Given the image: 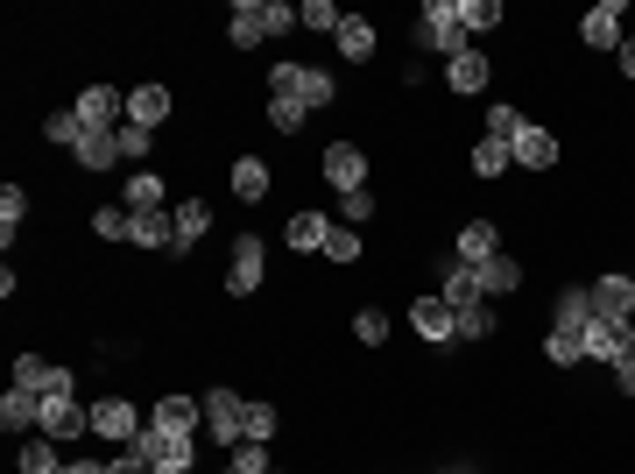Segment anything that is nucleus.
Listing matches in <instances>:
<instances>
[{
    "mask_svg": "<svg viewBox=\"0 0 635 474\" xmlns=\"http://www.w3.org/2000/svg\"><path fill=\"white\" fill-rule=\"evenodd\" d=\"M14 390H36V396H50V390H71V368H57V362H36V354H14Z\"/></svg>",
    "mask_w": 635,
    "mask_h": 474,
    "instance_id": "obj_14",
    "label": "nucleus"
},
{
    "mask_svg": "<svg viewBox=\"0 0 635 474\" xmlns=\"http://www.w3.org/2000/svg\"><path fill=\"white\" fill-rule=\"evenodd\" d=\"M494 333V305H466L459 312V340H488Z\"/></svg>",
    "mask_w": 635,
    "mask_h": 474,
    "instance_id": "obj_45",
    "label": "nucleus"
},
{
    "mask_svg": "<svg viewBox=\"0 0 635 474\" xmlns=\"http://www.w3.org/2000/svg\"><path fill=\"white\" fill-rule=\"evenodd\" d=\"M339 22L346 14L332 8V0H304V8H297V28H332V36H339Z\"/></svg>",
    "mask_w": 635,
    "mask_h": 474,
    "instance_id": "obj_41",
    "label": "nucleus"
},
{
    "mask_svg": "<svg viewBox=\"0 0 635 474\" xmlns=\"http://www.w3.org/2000/svg\"><path fill=\"white\" fill-rule=\"evenodd\" d=\"M438 298L452 305V319H459L466 305H488V298H480V276L466 270V262H445V284H438Z\"/></svg>",
    "mask_w": 635,
    "mask_h": 474,
    "instance_id": "obj_23",
    "label": "nucleus"
},
{
    "mask_svg": "<svg viewBox=\"0 0 635 474\" xmlns=\"http://www.w3.org/2000/svg\"><path fill=\"white\" fill-rule=\"evenodd\" d=\"M614 64H622V79H635V36H622V50H614Z\"/></svg>",
    "mask_w": 635,
    "mask_h": 474,
    "instance_id": "obj_52",
    "label": "nucleus"
},
{
    "mask_svg": "<svg viewBox=\"0 0 635 474\" xmlns=\"http://www.w3.org/2000/svg\"><path fill=\"white\" fill-rule=\"evenodd\" d=\"M268 128H276V135H304V107H297V99H276V93H268Z\"/></svg>",
    "mask_w": 635,
    "mask_h": 474,
    "instance_id": "obj_38",
    "label": "nucleus"
},
{
    "mask_svg": "<svg viewBox=\"0 0 635 474\" xmlns=\"http://www.w3.org/2000/svg\"><path fill=\"white\" fill-rule=\"evenodd\" d=\"M148 425H156V432H199V425H205V404H199V396H163V404L156 411H148Z\"/></svg>",
    "mask_w": 635,
    "mask_h": 474,
    "instance_id": "obj_15",
    "label": "nucleus"
},
{
    "mask_svg": "<svg viewBox=\"0 0 635 474\" xmlns=\"http://www.w3.org/2000/svg\"><path fill=\"white\" fill-rule=\"evenodd\" d=\"M332 43H339V57H346V64H368V57L382 50L374 22H360V14H346V22H339V36H332Z\"/></svg>",
    "mask_w": 635,
    "mask_h": 474,
    "instance_id": "obj_21",
    "label": "nucleus"
},
{
    "mask_svg": "<svg viewBox=\"0 0 635 474\" xmlns=\"http://www.w3.org/2000/svg\"><path fill=\"white\" fill-rule=\"evenodd\" d=\"M254 8H262V36H290V28H297L290 0H254Z\"/></svg>",
    "mask_w": 635,
    "mask_h": 474,
    "instance_id": "obj_39",
    "label": "nucleus"
},
{
    "mask_svg": "<svg viewBox=\"0 0 635 474\" xmlns=\"http://www.w3.org/2000/svg\"><path fill=\"white\" fill-rule=\"evenodd\" d=\"M170 220H177V256H184L191 241H205V234H212V205H205V199H184V205H170Z\"/></svg>",
    "mask_w": 635,
    "mask_h": 474,
    "instance_id": "obj_27",
    "label": "nucleus"
},
{
    "mask_svg": "<svg viewBox=\"0 0 635 474\" xmlns=\"http://www.w3.org/2000/svg\"><path fill=\"white\" fill-rule=\"evenodd\" d=\"M226 36H233V50L268 43V36H262V8H254V0H233V22H226Z\"/></svg>",
    "mask_w": 635,
    "mask_h": 474,
    "instance_id": "obj_29",
    "label": "nucleus"
},
{
    "mask_svg": "<svg viewBox=\"0 0 635 474\" xmlns=\"http://www.w3.org/2000/svg\"><path fill=\"white\" fill-rule=\"evenodd\" d=\"M452 14H459V28H466V36H480V28H494V22H502V0H452Z\"/></svg>",
    "mask_w": 635,
    "mask_h": 474,
    "instance_id": "obj_34",
    "label": "nucleus"
},
{
    "mask_svg": "<svg viewBox=\"0 0 635 474\" xmlns=\"http://www.w3.org/2000/svg\"><path fill=\"white\" fill-rule=\"evenodd\" d=\"M354 340H360V347H382V340H388V312H354Z\"/></svg>",
    "mask_w": 635,
    "mask_h": 474,
    "instance_id": "obj_46",
    "label": "nucleus"
},
{
    "mask_svg": "<svg viewBox=\"0 0 635 474\" xmlns=\"http://www.w3.org/2000/svg\"><path fill=\"white\" fill-rule=\"evenodd\" d=\"M276 461H268V447H254V439H240L233 447V474H268Z\"/></svg>",
    "mask_w": 635,
    "mask_h": 474,
    "instance_id": "obj_47",
    "label": "nucleus"
},
{
    "mask_svg": "<svg viewBox=\"0 0 635 474\" xmlns=\"http://www.w3.org/2000/svg\"><path fill=\"white\" fill-rule=\"evenodd\" d=\"M614 382H622V396H635V347L622 354V362H614Z\"/></svg>",
    "mask_w": 635,
    "mask_h": 474,
    "instance_id": "obj_51",
    "label": "nucleus"
},
{
    "mask_svg": "<svg viewBox=\"0 0 635 474\" xmlns=\"http://www.w3.org/2000/svg\"><path fill=\"white\" fill-rule=\"evenodd\" d=\"M128 227H134L128 205H99V213H93V234H99V241H128Z\"/></svg>",
    "mask_w": 635,
    "mask_h": 474,
    "instance_id": "obj_37",
    "label": "nucleus"
},
{
    "mask_svg": "<svg viewBox=\"0 0 635 474\" xmlns=\"http://www.w3.org/2000/svg\"><path fill=\"white\" fill-rule=\"evenodd\" d=\"M268 276V241H254V234H240L233 241V262H226V298H254Z\"/></svg>",
    "mask_w": 635,
    "mask_h": 474,
    "instance_id": "obj_6",
    "label": "nucleus"
},
{
    "mask_svg": "<svg viewBox=\"0 0 635 474\" xmlns=\"http://www.w3.org/2000/svg\"><path fill=\"white\" fill-rule=\"evenodd\" d=\"M142 425L148 418L128 404V396H99V404H93V432L113 439V447H134V439H142Z\"/></svg>",
    "mask_w": 635,
    "mask_h": 474,
    "instance_id": "obj_8",
    "label": "nucleus"
},
{
    "mask_svg": "<svg viewBox=\"0 0 635 474\" xmlns=\"http://www.w3.org/2000/svg\"><path fill=\"white\" fill-rule=\"evenodd\" d=\"M339 213H346V220H354V227H360V220L374 213V199H368V191H354V199H339Z\"/></svg>",
    "mask_w": 635,
    "mask_h": 474,
    "instance_id": "obj_50",
    "label": "nucleus"
},
{
    "mask_svg": "<svg viewBox=\"0 0 635 474\" xmlns=\"http://www.w3.org/2000/svg\"><path fill=\"white\" fill-rule=\"evenodd\" d=\"M488 135H494V142H516V135H523V114L508 107V99H494V107H488Z\"/></svg>",
    "mask_w": 635,
    "mask_h": 474,
    "instance_id": "obj_42",
    "label": "nucleus"
},
{
    "mask_svg": "<svg viewBox=\"0 0 635 474\" xmlns=\"http://www.w3.org/2000/svg\"><path fill=\"white\" fill-rule=\"evenodd\" d=\"M226 474H233V467H226Z\"/></svg>",
    "mask_w": 635,
    "mask_h": 474,
    "instance_id": "obj_56",
    "label": "nucleus"
},
{
    "mask_svg": "<svg viewBox=\"0 0 635 474\" xmlns=\"http://www.w3.org/2000/svg\"><path fill=\"white\" fill-rule=\"evenodd\" d=\"M283 234H290V248H297V256H325L332 220H325V213H290V227H283Z\"/></svg>",
    "mask_w": 635,
    "mask_h": 474,
    "instance_id": "obj_25",
    "label": "nucleus"
},
{
    "mask_svg": "<svg viewBox=\"0 0 635 474\" xmlns=\"http://www.w3.org/2000/svg\"><path fill=\"white\" fill-rule=\"evenodd\" d=\"M128 241H134V248H177V220H170V205H163V213H134Z\"/></svg>",
    "mask_w": 635,
    "mask_h": 474,
    "instance_id": "obj_26",
    "label": "nucleus"
},
{
    "mask_svg": "<svg viewBox=\"0 0 635 474\" xmlns=\"http://www.w3.org/2000/svg\"><path fill=\"white\" fill-rule=\"evenodd\" d=\"M474 276H480V298H508V291H523V262L516 256H488Z\"/></svg>",
    "mask_w": 635,
    "mask_h": 474,
    "instance_id": "obj_22",
    "label": "nucleus"
},
{
    "mask_svg": "<svg viewBox=\"0 0 635 474\" xmlns=\"http://www.w3.org/2000/svg\"><path fill=\"white\" fill-rule=\"evenodd\" d=\"M22 213H28V191L8 185V191H0V234H8V241H14V227H22Z\"/></svg>",
    "mask_w": 635,
    "mask_h": 474,
    "instance_id": "obj_43",
    "label": "nucleus"
},
{
    "mask_svg": "<svg viewBox=\"0 0 635 474\" xmlns=\"http://www.w3.org/2000/svg\"><path fill=\"white\" fill-rule=\"evenodd\" d=\"M14 461H22V474H57V467H64V461H57V439H43V432H28Z\"/></svg>",
    "mask_w": 635,
    "mask_h": 474,
    "instance_id": "obj_31",
    "label": "nucleus"
},
{
    "mask_svg": "<svg viewBox=\"0 0 635 474\" xmlns=\"http://www.w3.org/2000/svg\"><path fill=\"white\" fill-rule=\"evenodd\" d=\"M71 114L85 121V135H113V128L128 121V93H120V85H85V93L71 99Z\"/></svg>",
    "mask_w": 635,
    "mask_h": 474,
    "instance_id": "obj_5",
    "label": "nucleus"
},
{
    "mask_svg": "<svg viewBox=\"0 0 635 474\" xmlns=\"http://www.w3.org/2000/svg\"><path fill=\"white\" fill-rule=\"evenodd\" d=\"M43 135H50L57 142V150H79V142H85V121H79V114H50V121H43Z\"/></svg>",
    "mask_w": 635,
    "mask_h": 474,
    "instance_id": "obj_36",
    "label": "nucleus"
},
{
    "mask_svg": "<svg viewBox=\"0 0 635 474\" xmlns=\"http://www.w3.org/2000/svg\"><path fill=\"white\" fill-rule=\"evenodd\" d=\"M508 150H516L523 170H558V135H551V128H537V121H523V135L508 142Z\"/></svg>",
    "mask_w": 635,
    "mask_h": 474,
    "instance_id": "obj_16",
    "label": "nucleus"
},
{
    "mask_svg": "<svg viewBox=\"0 0 635 474\" xmlns=\"http://www.w3.org/2000/svg\"><path fill=\"white\" fill-rule=\"evenodd\" d=\"M233 199H240V205L268 199V163H262V156H233Z\"/></svg>",
    "mask_w": 635,
    "mask_h": 474,
    "instance_id": "obj_28",
    "label": "nucleus"
},
{
    "mask_svg": "<svg viewBox=\"0 0 635 474\" xmlns=\"http://www.w3.org/2000/svg\"><path fill=\"white\" fill-rule=\"evenodd\" d=\"M445 474H466V467H445Z\"/></svg>",
    "mask_w": 635,
    "mask_h": 474,
    "instance_id": "obj_54",
    "label": "nucleus"
},
{
    "mask_svg": "<svg viewBox=\"0 0 635 474\" xmlns=\"http://www.w3.org/2000/svg\"><path fill=\"white\" fill-rule=\"evenodd\" d=\"M325 185L339 191V199H354V191H368V156L354 150V142H325Z\"/></svg>",
    "mask_w": 635,
    "mask_h": 474,
    "instance_id": "obj_7",
    "label": "nucleus"
},
{
    "mask_svg": "<svg viewBox=\"0 0 635 474\" xmlns=\"http://www.w3.org/2000/svg\"><path fill=\"white\" fill-rule=\"evenodd\" d=\"M594 312L600 319H635V276H622V270L600 276V284H594Z\"/></svg>",
    "mask_w": 635,
    "mask_h": 474,
    "instance_id": "obj_17",
    "label": "nucleus"
},
{
    "mask_svg": "<svg viewBox=\"0 0 635 474\" xmlns=\"http://www.w3.org/2000/svg\"><path fill=\"white\" fill-rule=\"evenodd\" d=\"M36 432H43V439H57V447H64V439L79 447V432H93V411L79 404V390H50V396H43Z\"/></svg>",
    "mask_w": 635,
    "mask_h": 474,
    "instance_id": "obj_3",
    "label": "nucleus"
},
{
    "mask_svg": "<svg viewBox=\"0 0 635 474\" xmlns=\"http://www.w3.org/2000/svg\"><path fill=\"white\" fill-rule=\"evenodd\" d=\"M410 325H417L423 340H459V319H452L445 298H417V305H410Z\"/></svg>",
    "mask_w": 635,
    "mask_h": 474,
    "instance_id": "obj_20",
    "label": "nucleus"
},
{
    "mask_svg": "<svg viewBox=\"0 0 635 474\" xmlns=\"http://www.w3.org/2000/svg\"><path fill=\"white\" fill-rule=\"evenodd\" d=\"M466 163H474V177H502L508 163H516V150H508V142H494V135H480V142H474V156H466Z\"/></svg>",
    "mask_w": 635,
    "mask_h": 474,
    "instance_id": "obj_32",
    "label": "nucleus"
},
{
    "mask_svg": "<svg viewBox=\"0 0 635 474\" xmlns=\"http://www.w3.org/2000/svg\"><path fill=\"white\" fill-rule=\"evenodd\" d=\"M106 474H156V467H148L142 453H128V447H120V461H106Z\"/></svg>",
    "mask_w": 635,
    "mask_h": 474,
    "instance_id": "obj_49",
    "label": "nucleus"
},
{
    "mask_svg": "<svg viewBox=\"0 0 635 474\" xmlns=\"http://www.w3.org/2000/svg\"><path fill=\"white\" fill-rule=\"evenodd\" d=\"M268 93H276V99H297L304 114H317V107H332V93H339V85H332L317 64H276V71H268Z\"/></svg>",
    "mask_w": 635,
    "mask_h": 474,
    "instance_id": "obj_2",
    "label": "nucleus"
},
{
    "mask_svg": "<svg viewBox=\"0 0 635 474\" xmlns=\"http://www.w3.org/2000/svg\"><path fill=\"white\" fill-rule=\"evenodd\" d=\"M240 425H248V439H254V447H268V439H276V425H283V411H276V404H262V396H254V404L240 411Z\"/></svg>",
    "mask_w": 635,
    "mask_h": 474,
    "instance_id": "obj_35",
    "label": "nucleus"
},
{
    "mask_svg": "<svg viewBox=\"0 0 635 474\" xmlns=\"http://www.w3.org/2000/svg\"><path fill=\"white\" fill-rule=\"evenodd\" d=\"M586 325H594V291H565V298L551 305V333H572V340H579Z\"/></svg>",
    "mask_w": 635,
    "mask_h": 474,
    "instance_id": "obj_24",
    "label": "nucleus"
},
{
    "mask_svg": "<svg viewBox=\"0 0 635 474\" xmlns=\"http://www.w3.org/2000/svg\"><path fill=\"white\" fill-rule=\"evenodd\" d=\"M163 191H170V185H163L156 170H134L128 177V213H163Z\"/></svg>",
    "mask_w": 635,
    "mask_h": 474,
    "instance_id": "obj_30",
    "label": "nucleus"
},
{
    "mask_svg": "<svg viewBox=\"0 0 635 474\" xmlns=\"http://www.w3.org/2000/svg\"><path fill=\"white\" fill-rule=\"evenodd\" d=\"M128 121L134 128H163V121H170V85H156V79L134 85V93H128Z\"/></svg>",
    "mask_w": 635,
    "mask_h": 474,
    "instance_id": "obj_18",
    "label": "nucleus"
},
{
    "mask_svg": "<svg viewBox=\"0 0 635 474\" xmlns=\"http://www.w3.org/2000/svg\"><path fill=\"white\" fill-rule=\"evenodd\" d=\"M628 347H635V340H628V319H600L594 312V325L579 333V354H586V362H622Z\"/></svg>",
    "mask_w": 635,
    "mask_h": 474,
    "instance_id": "obj_10",
    "label": "nucleus"
},
{
    "mask_svg": "<svg viewBox=\"0 0 635 474\" xmlns=\"http://www.w3.org/2000/svg\"><path fill=\"white\" fill-rule=\"evenodd\" d=\"M36 418H43V396L8 382V396H0V432H8V439H28V432H36Z\"/></svg>",
    "mask_w": 635,
    "mask_h": 474,
    "instance_id": "obj_13",
    "label": "nucleus"
},
{
    "mask_svg": "<svg viewBox=\"0 0 635 474\" xmlns=\"http://www.w3.org/2000/svg\"><path fill=\"white\" fill-rule=\"evenodd\" d=\"M268 474H283V467H268Z\"/></svg>",
    "mask_w": 635,
    "mask_h": 474,
    "instance_id": "obj_55",
    "label": "nucleus"
},
{
    "mask_svg": "<svg viewBox=\"0 0 635 474\" xmlns=\"http://www.w3.org/2000/svg\"><path fill=\"white\" fill-rule=\"evenodd\" d=\"M488 79H494L488 50H459V57H445V85H452L459 99H480V93H488Z\"/></svg>",
    "mask_w": 635,
    "mask_h": 474,
    "instance_id": "obj_12",
    "label": "nucleus"
},
{
    "mask_svg": "<svg viewBox=\"0 0 635 474\" xmlns=\"http://www.w3.org/2000/svg\"><path fill=\"white\" fill-rule=\"evenodd\" d=\"M128 453H142L156 474H191V453H199V439L184 432H156V425H142V439H134Z\"/></svg>",
    "mask_w": 635,
    "mask_h": 474,
    "instance_id": "obj_4",
    "label": "nucleus"
},
{
    "mask_svg": "<svg viewBox=\"0 0 635 474\" xmlns=\"http://www.w3.org/2000/svg\"><path fill=\"white\" fill-rule=\"evenodd\" d=\"M622 22H628L622 0H600V8H586L579 43H586V50H622Z\"/></svg>",
    "mask_w": 635,
    "mask_h": 474,
    "instance_id": "obj_11",
    "label": "nucleus"
},
{
    "mask_svg": "<svg viewBox=\"0 0 635 474\" xmlns=\"http://www.w3.org/2000/svg\"><path fill=\"white\" fill-rule=\"evenodd\" d=\"M543 362H551V368H579L586 354H579V340H572V333H543Z\"/></svg>",
    "mask_w": 635,
    "mask_h": 474,
    "instance_id": "obj_40",
    "label": "nucleus"
},
{
    "mask_svg": "<svg viewBox=\"0 0 635 474\" xmlns=\"http://www.w3.org/2000/svg\"><path fill=\"white\" fill-rule=\"evenodd\" d=\"M148 150H156V128H134V121H120V156H128V163H142Z\"/></svg>",
    "mask_w": 635,
    "mask_h": 474,
    "instance_id": "obj_44",
    "label": "nucleus"
},
{
    "mask_svg": "<svg viewBox=\"0 0 635 474\" xmlns=\"http://www.w3.org/2000/svg\"><path fill=\"white\" fill-rule=\"evenodd\" d=\"M199 404H205V432L219 439V447H240V439H248V425H240V411H248V404H240L233 390H205Z\"/></svg>",
    "mask_w": 635,
    "mask_h": 474,
    "instance_id": "obj_9",
    "label": "nucleus"
},
{
    "mask_svg": "<svg viewBox=\"0 0 635 474\" xmlns=\"http://www.w3.org/2000/svg\"><path fill=\"white\" fill-rule=\"evenodd\" d=\"M488 256H502V234H494V220H466V227H459V256H452V262L480 270Z\"/></svg>",
    "mask_w": 635,
    "mask_h": 474,
    "instance_id": "obj_19",
    "label": "nucleus"
},
{
    "mask_svg": "<svg viewBox=\"0 0 635 474\" xmlns=\"http://www.w3.org/2000/svg\"><path fill=\"white\" fill-rule=\"evenodd\" d=\"M57 474H106V467H99V461H79V453H71V461L57 467Z\"/></svg>",
    "mask_w": 635,
    "mask_h": 474,
    "instance_id": "obj_53",
    "label": "nucleus"
},
{
    "mask_svg": "<svg viewBox=\"0 0 635 474\" xmlns=\"http://www.w3.org/2000/svg\"><path fill=\"white\" fill-rule=\"evenodd\" d=\"M71 156H79L85 170H113V163H120V128H113V135H85Z\"/></svg>",
    "mask_w": 635,
    "mask_h": 474,
    "instance_id": "obj_33",
    "label": "nucleus"
},
{
    "mask_svg": "<svg viewBox=\"0 0 635 474\" xmlns=\"http://www.w3.org/2000/svg\"><path fill=\"white\" fill-rule=\"evenodd\" d=\"M325 256H332V262H360V234H354V227H332Z\"/></svg>",
    "mask_w": 635,
    "mask_h": 474,
    "instance_id": "obj_48",
    "label": "nucleus"
},
{
    "mask_svg": "<svg viewBox=\"0 0 635 474\" xmlns=\"http://www.w3.org/2000/svg\"><path fill=\"white\" fill-rule=\"evenodd\" d=\"M410 43H417V50H438V57L466 50V28H459V14H452V0H423L417 22H410Z\"/></svg>",
    "mask_w": 635,
    "mask_h": 474,
    "instance_id": "obj_1",
    "label": "nucleus"
}]
</instances>
